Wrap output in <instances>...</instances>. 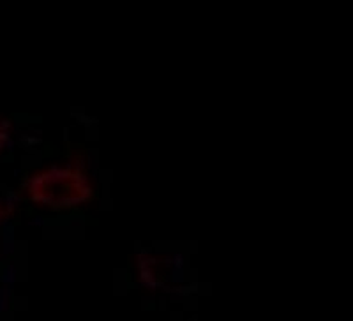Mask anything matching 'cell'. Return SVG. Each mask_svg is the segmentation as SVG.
I'll return each mask as SVG.
<instances>
[{
    "instance_id": "cell-1",
    "label": "cell",
    "mask_w": 353,
    "mask_h": 321,
    "mask_svg": "<svg viewBox=\"0 0 353 321\" xmlns=\"http://www.w3.org/2000/svg\"><path fill=\"white\" fill-rule=\"evenodd\" d=\"M27 196L37 205L68 210L92 200V185L80 169L50 168L36 173L27 182Z\"/></svg>"
}]
</instances>
